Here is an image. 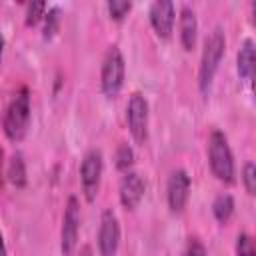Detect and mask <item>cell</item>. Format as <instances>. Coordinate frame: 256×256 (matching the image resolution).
I'll return each instance as SVG.
<instances>
[{
	"label": "cell",
	"mask_w": 256,
	"mask_h": 256,
	"mask_svg": "<svg viewBox=\"0 0 256 256\" xmlns=\"http://www.w3.org/2000/svg\"><path fill=\"white\" fill-rule=\"evenodd\" d=\"M30 124V94L26 88H20L6 106L4 112V134L12 142H20Z\"/></svg>",
	"instance_id": "obj_1"
},
{
	"label": "cell",
	"mask_w": 256,
	"mask_h": 256,
	"mask_svg": "<svg viewBox=\"0 0 256 256\" xmlns=\"http://www.w3.org/2000/svg\"><path fill=\"white\" fill-rule=\"evenodd\" d=\"M208 162H210L212 174L220 182H224V184H232L234 182L232 150L228 146V138L220 130H214L210 134V138H208Z\"/></svg>",
	"instance_id": "obj_2"
},
{
	"label": "cell",
	"mask_w": 256,
	"mask_h": 256,
	"mask_svg": "<svg viewBox=\"0 0 256 256\" xmlns=\"http://www.w3.org/2000/svg\"><path fill=\"white\" fill-rule=\"evenodd\" d=\"M226 50V38L222 28H214L210 36L204 42V52H202V62H200V90L202 94L210 92L212 80L216 76V70L220 66V60Z\"/></svg>",
	"instance_id": "obj_3"
},
{
	"label": "cell",
	"mask_w": 256,
	"mask_h": 256,
	"mask_svg": "<svg viewBox=\"0 0 256 256\" xmlns=\"http://www.w3.org/2000/svg\"><path fill=\"white\" fill-rule=\"evenodd\" d=\"M124 72H126V64H124V56L122 52L112 46L108 48L104 62H102V72H100V86L104 96L108 98H116L124 86Z\"/></svg>",
	"instance_id": "obj_4"
},
{
	"label": "cell",
	"mask_w": 256,
	"mask_h": 256,
	"mask_svg": "<svg viewBox=\"0 0 256 256\" xmlns=\"http://www.w3.org/2000/svg\"><path fill=\"white\" fill-rule=\"evenodd\" d=\"M78 230H80V206L74 196L68 198L64 216H62V232H60V250L62 256H72L78 244Z\"/></svg>",
	"instance_id": "obj_5"
},
{
	"label": "cell",
	"mask_w": 256,
	"mask_h": 256,
	"mask_svg": "<svg viewBox=\"0 0 256 256\" xmlns=\"http://www.w3.org/2000/svg\"><path fill=\"white\" fill-rule=\"evenodd\" d=\"M100 180H102V152L90 150L80 164V184L88 202L96 198L100 190Z\"/></svg>",
	"instance_id": "obj_6"
},
{
	"label": "cell",
	"mask_w": 256,
	"mask_h": 256,
	"mask_svg": "<svg viewBox=\"0 0 256 256\" xmlns=\"http://www.w3.org/2000/svg\"><path fill=\"white\" fill-rule=\"evenodd\" d=\"M126 120H128V130L132 134V138L142 144L146 142L148 136V102L142 94L134 92L128 100L126 106Z\"/></svg>",
	"instance_id": "obj_7"
},
{
	"label": "cell",
	"mask_w": 256,
	"mask_h": 256,
	"mask_svg": "<svg viewBox=\"0 0 256 256\" xmlns=\"http://www.w3.org/2000/svg\"><path fill=\"white\" fill-rule=\"evenodd\" d=\"M120 244V224L112 210H104L100 218V230H98V250L100 256H114Z\"/></svg>",
	"instance_id": "obj_8"
},
{
	"label": "cell",
	"mask_w": 256,
	"mask_h": 256,
	"mask_svg": "<svg viewBox=\"0 0 256 256\" xmlns=\"http://www.w3.org/2000/svg\"><path fill=\"white\" fill-rule=\"evenodd\" d=\"M166 196H168V206L172 212H182L186 208V202L190 196V176L184 170H176L170 174Z\"/></svg>",
	"instance_id": "obj_9"
},
{
	"label": "cell",
	"mask_w": 256,
	"mask_h": 256,
	"mask_svg": "<svg viewBox=\"0 0 256 256\" xmlns=\"http://www.w3.org/2000/svg\"><path fill=\"white\" fill-rule=\"evenodd\" d=\"M174 4L172 2H166V0H158L150 6V24L156 32L158 38L162 40H168L172 36V30H174Z\"/></svg>",
	"instance_id": "obj_10"
},
{
	"label": "cell",
	"mask_w": 256,
	"mask_h": 256,
	"mask_svg": "<svg viewBox=\"0 0 256 256\" xmlns=\"http://www.w3.org/2000/svg\"><path fill=\"white\" fill-rule=\"evenodd\" d=\"M144 190L146 184L142 180L140 174L136 172H124L122 180H120V202L126 210H134L140 200L144 198Z\"/></svg>",
	"instance_id": "obj_11"
},
{
	"label": "cell",
	"mask_w": 256,
	"mask_h": 256,
	"mask_svg": "<svg viewBox=\"0 0 256 256\" xmlns=\"http://www.w3.org/2000/svg\"><path fill=\"white\" fill-rule=\"evenodd\" d=\"M198 38V20L190 6H182L180 10V44L186 52H190L196 46Z\"/></svg>",
	"instance_id": "obj_12"
},
{
	"label": "cell",
	"mask_w": 256,
	"mask_h": 256,
	"mask_svg": "<svg viewBox=\"0 0 256 256\" xmlns=\"http://www.w3.org/2000/svg\"><path fill=\"white\" fill-rule=\"evenodd\" d=\"M256 62V46L252 44V40H246L238 52V74L240 78L248 80L252 76V68Z\"/></svg>",
	"instance_id": "obj_13"
},
{
	"label": "cell",
	"mask_w": 256,
	"mask_h": 256,
	"mask_svg": "<svg viewBox=\"0 0 256 256\" xmlns=\"http://www.w3.org/2000/svg\"><path fill=\"white\" fill-rule=\"evenodd\" d=\"M6 178H8L16 188L26 186V164H24V160H22L20 154H14V156L8 160Z\"/></svg>",
	"instance_id": "obj_14"
},
{
	"label": "cell",
	"mask_w": 256,
	"mask_h": 256,
	"mask_svg": "<svg viewBox=\"0 0 256 256\" xmlns=\"http://www.w3.org/2000/svg\"><path fill=\"white\" fill-rule=\"evenodd\" d=\"M212 212H214V218L220 222V224H226L232 214H234V200L230 194H220L214 204H212Z\"/></svg>",
	"instance_id": "obj_15"
},
{
	"label": "cell",
	"mask_w": 256,
	"mask_h": 256,
	"mask_svg": "<svg viewBox=\"0 0 256 256\" xmlns=\"http://www.w3.org/2000/svg\"><path fill=\"white\" fill-rule=\"evenodd\" d=\"M46 2H30L28 10H26V24L28 26H36L42 18H46Z\"/></svg>",
	"instance_id": "obj_16"
},
{
	"label": "cell",
	"mask_w": 256,
	"mask_h": 256,
	"mask_svg": "<svg viewBox=\"0 0 256 256\" xmlns=\"http://www.w3.org/2000/svg\"><path fill=\"white\" fill-rule=\"evenodd\" d=\"M60 26V8H50L46 18H44V38L50 40Z\"/></svg>",
	"instance_id": "obj_17"
},
{
	"label": "cell",
	"mask_w": 256,
	"mask_h": 256,
	"mask_svg": "<svg viewBox=\"0 0 256 256\" xmlns=\"http://www.w3.org/2000/svg\"><path fill=\"white\" fill-rule=\"evenodd\" d=\"M236 256H256V238L240 234L236 240Z\"/></svg>",
	"instance_id": "obj_18"
},
{
	"label": "cell",
	"mask_w": 256,
	"mask_h": 256,
	"mask_svg": "<svg viewBox=\"0 0 256 256\" xmlns=\"http://www.w3.org/2000/svg\"><path fill=\"white\" fill-rule=\"evenodd\" d=\"M242 180H244V188H246V192H248L250 196L256 198V164H254V162L244 164Z\"/></svg>",
	"instance_id": "obj_19"
},
{
	"label": "cell",
	"mask_w": 256,
	"mask_h": 256,
	"mask_svg": "<svg viewBox=\"0 0 256 256\" xmlns=\"http://www.w3.org/2000/svg\"><path fill=\"white\" fill-rule=\"evenodd\" d=\"M132 8V2H126V0H112L108 2V12H110V18L114 20H122Z\"/></svg>",
	"instance_id": "obj_20"
},
{
	"label": "cell",
	"mask_w": 256,
	"mask_h": 256,
	"mask_svg": "<svg viewBox=\"0 0 256 256\" xmlns=\"http://www.w3.org/2000/svg\"><path fill=\"white\" fill-rule=\"evenodd\" d=\"M116 166H118L120 170H124V172H130L128 168L132 166V150H130L126 144H122V146L118 148V152H116Z\"/></svg>",
	"instance_id": "obj_21"
},
{
	"label": "cell",
	"mask_w": 256,
	"mask_h": 256,
	"mask_svg": "<svg viewBox=\"0 0 256 256\" xmlns=\"http://www.w3.org/2000/svg\"><path fill=\"white\" fill-rule=\"evenodd\" d=\"M184 256H206V250H204L202 242H198V240L194 238V240L188 242V248H186Z\"/></svg>",
	"instance_id": "obj_22"
},
{
	"label": "cell",
	"mask_w": 256,
	"mask_h": 256,
	"mask_svg": "<svg viewBox=\"0 0 256 256\" xmlns=\"http://www.w3.org/2000/svg\"><path fill=\"white\" fill-rule=\"evenodd\" d=\"M250 84H252V92L256 96V62H254V68H252V76H250Z\"/></svg>",
	"instance_id": "obj_23"
},
{
	"label": "cell",
	"mask_w": 256,
	"mask_h": 256,
	"mask_svg": "<svg viewBox=\"0 0 256 256\" xmlns=\"http://www.w3.org/2000/svg\"><path fill=\"white\" fill-rule=\"evenodd\" d=\"M252 24L256 26V2L252 4Z\"/></svg>",
	"instance_id": "obj_24"
},
{
	"label": "cell",
	"mask_w": 256,
	"mask_h": 256,
	"mask_svg": "<svg viewBox=\"0 0 256 256\" xmlns=\"http://www.w3.org/2000/svg\"><path fill=\"white\" fill-rule=\"evenodd\" d=\"M4 256H6V254H4Z\"/></svg>",
	"instance_id": "obj_25"
}]
</instances>
